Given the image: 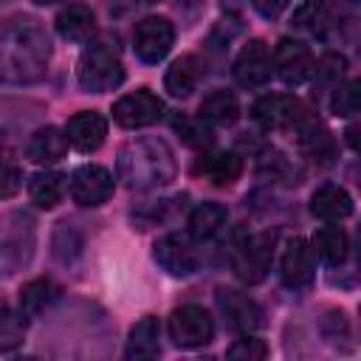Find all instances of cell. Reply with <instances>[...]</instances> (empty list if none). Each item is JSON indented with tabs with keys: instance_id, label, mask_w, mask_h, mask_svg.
<instances>
[{
	"instance_id": "11",
	"label": "cell",
	"mask_w": 361,
	"mask_h": 361,
	"mask_svg": "<svg viewBox=\"0 0 361 361\" xmlns=\"http://www.w3.org/2000/svg\"><path fill=\"white\" fill-rule=\"evenodd\" d=\"M313 248L302 237H290L279 257V276L288 288H307L313 282Z\"/></svg>"
},
{
	"instance_id": "18",
	"label": "cell",
	"mask_w": 361,
	"mask_h": 361,
	"mask_svg": "<svg viewBox=\"0 0 361 361\" xmlns=\"http://www.w3.org/2000/svg\"><path fill=\"white\" fill-rule=\"evenodd\" d=\"M200 76H203L200 59L192 56V54H183V56H178V59L169 65V71H166V76H164V87L169 90V96L186 99V96H192V90L197 87Z\"/></svg>"
},
{
	"instance_id": "34",
	"label": "cell",
	"mask_w": 361,
	"mask_h": 361,
	"mask_svg": "<svg viewBox=\"0 0 361 361\" xmlns=\"http://www.w3.org/2000/svg\"><path fill=\"white\" fill-rule=\"evenodd\" d=\"M251 6L257 8L259 17H265V20H276V17L290 6V0H251Z\"/></svg>"
},
{
	"instance_id": "37",
	"label": "cell",
	"mask_w": 361,
	"mask_h": 361,
	"mask_svg": "<svg viewBox=\"0 0 361 361\" xmlns=\"http://www.w3.org/2000/svg\"><path fill=\"white\" fill-rule=\"evenodd\" d=\"M34 3H39V6H48V3H56V0H34Z\"/></svg>"
},
{
	"instance_id": "7",
	"label": "cell",
	"mask_w": 361,
	"mask_h": 361,
	"mask_svg": "<svg viewBox=\"0 0 361 361\" xmlns=\"http://www.w3.org/2000/svg\"><path fill=\"white\" fill-rule=\"evenodd\" d=\"M161 113H164V102L147 87H138L135 93H127L113 104V121L127 130L149 127L161 118Z\"/></svg>"
},
{
	"instance_id": "15",
	"label": "cell",
	"mask_w": 361,
	"mask_h": 361,
	"mask_svg": "<svg viewBox=\"0 0 361 361\" xmlns=\"http://www.w3.org/2000/svg\"><path fill=\"white\" fill-rule=\"evenodd\" d=\"M195 175L206 178L209 183L214 186H228L240 178L243 172V158L237 152H209V155H200L192 166Z\"/></svg>"
},
{
	"instance_id": "2",
	"label": "cell",
	"mask_w": 361,
	"mask_h": 361,
	"mask_svg": "<svg viewBox=\"0 0 361 361\" xmlns=\"http://www.w3.org/2000/svg\"><path fill=\"white\" fill-rule=\"evenodd\" d=\"M118 178L130 189L164 186L175 178V155L161 138H135L118 152Z\"/></svg>"
},
{
	"instance_id": "22",
	"label": "cell",
	"mask_w": 361,
	"mask_h": 361,
	"mask_svg": "<svg viewBox=\"0 0 361 361\" xmlns=\"http://www.w3.org/2000/svg\"><path fill=\"white\" fill-rule=\"evenodd\" d=\"M197 116L209 124H220V127H228L240 118V102L231 90H212L203 96L200 102V110Z\"/></svg>"
},
{
	"instance_id": "35",
	"label": "cell",
	"mask_w": 361,
	"mask_h": 361,
	"mask_svg": "<svg viewBox=\"0 0 361 361\" xmlns=\"http://www.w3.org/2000/svg\"><path fill=\"white\" fill-rule=\"evenodd\" d=\"M355 135H358V127H350V130H347V144H350L353 149H358V138H355Z\"/></svg>"
},
{
	"instance_id": "5",
	"label": "cell",
	"mask_w": 361,
	"mask_h": 361,
	"mask_svg": "<svg viewBox=\"0 0 361 361\" xmlns=\"http://www.w3.org/2000/svg\"><path fill=\"white\" fill-rule=\"evenodd\" d=\"M310 110L296 99V96H288V93H268L262 99L254 102L251 107V116L259 127L265 130H285V127H296Z\"/></svg>"
},
{
	"instance_id": "36",
	"label": "cell",
	"mask_w": 361,
	"mask_h": 361,
	"mask_svg": "<svg viewBox=\"0 0 361 361\" xmlns=\"http://www.w3.org/2000/svg\"><path fill=\"white\" fill-rule=\"evenodd\" d=\"M240 3H243V0H223L226 8H240Z\"/></svg>"
},
{
	"instance_id": "10",
	"label": "cell",
	"mask_w": 361,
	"mask_h": 361,
	"mask_svg": "<svg viewBox=\"0 0 361 361\" xmlns=\"http://www.w3.org/2000/svg\"><path fill=\"white\" fill-rule=\"evenodd\" d=\"M113 195V175L104 166L85 164L71 175V197L79 206H102Z\"/></svg>"
},
{
	"instance_id": "12",
	"label": "cell",
	"mask_w": 361,
	"mask_h": 361,
	"mask_svg": "<svg viewBox=\"0 0 361 361\" xmlns=\"http://www.w3.org/2000/svg\"><path fill=\"white\" fill-rule=\"evenodd\" d=\"M234 79L243 87H259L271 76V51L262 39H248L234 59Z\"/></svg>"
},
{
	"instance_id": "21",
	"label": "cell",
	"mask_w": 361,
	"mask_h": 361,
	"mask_svg": "<svg viewBox=\"0 0 361 361\" xmlns=\"http://www.w3.org/2000/svg\"><path fill=\"white\" fill-rule=\"evenodd\" d=\"M124 355L127 358H155V355H161V324H158L155 316H144L133 324Z\"/></svg>"
},
{
	"instance_id": "29",
	"label": "cell",
	"mask_w": 361,
	"mask_h": 361,
	"mask_svg": "<svg viewBox=\"0 0 361 361\" xmlns=\"http://www.w3.org/2000/svg\"><path fill=\"white\" fill-rule=\"evenodd\" d=\"M358 79H350L347 85H336L333 87V99H330V110L341 118H350L358 113L361 107V90H358Z\"/></svg>"
},
{
	"instance_id": "32",
	"label": "cell",
	"mask_w": 361,
	"mask_h": 361,
	"mask_svg": "<svg viewBox=\"0 0 361 361\" xmlns=\"http://www.w3.org/2000/svg\"><path fill=\"white\" fill-rule=\"evenodd\" d=\"M23 341V313L14 316L11 310L0 307V350H11Z\"/></svg>"
},
{
	"instance_id": "6",
	"label": "cell",
	"mask_w": 361,
	"mask_h": 361,
	"mask_svg": "<svg viewBox=\"0 0 361 361\" xmlns=\"http://www.w3.org/2000/svg\"><path fill=\"white\" fill-rule=\"evenodd\" d=\"M172 42H175V28L166 17H144L135 25L133 45H135L138 59L147 65H158L169 54Z\"/></svg>"
},
{
	"instance_id": "23",
	"label": "cell",
	"mask_w": 361,
	"mask_h": 361,
	"mask_svg": "<svg viewBox=\"0 0 361 361\" xmlns=\"http://www.w3.org/2000/svg\"><path fill=\"white\" fill-rule=\"evenodd\" d=\"M313 257L324 259L327 265H341L347 259V251H350V240H347V231L338 228V226H324L313 234Z\"/></svg>"
},
{
	"instance_id": "28",
	"label": "cell",
	"mask_w": 361,
	"mask_h": 361,
	"mask_svg": "<svg viewBox=\"0 0 361 361\" xmlns=\"http://www.w3.org/2000/svg\"><path fill=\"white\" fill-rule=\"evenodd\" d=\"M344 71H347V59H344L341 54H324V56L313 65V71H310L313 87H319V90H333V87L341 82Z\"/></svg>"
},
{
	"instance_id": "1",
	"label": "cell",
	"mask_w": 361,
	"mask_h": 361,
	"mask_svg": "<svg viewBox=\"0 0 361 361\" xmlns=\"http://www.w3.org/2000/svg\"><path fill=\"white\" fill-rule=\"evenodd\" d=\"M51 59V42L34 17H11L0 23V82H37Z\"/></svg>"
},
{
	"instance_id": "30",
	"label": "cell",
	"mask_w": 361,
	"mask_h": 361,
	"mask_svg": "<svg viewBox=\"0 0 361 361\" xmlns=\"http://www.w3.org/2000/svg\"><path fill=\"white\" fill-rule=\"evenodd\" d=\"M324 17H327V0H302L293 8L290 25L302 31H316L324 23Z\"/></svg>"
},
{
	"instance_id": "25",
	"label": "cell",
	"mask_w": 361,
	"mask_h": 361,
	"mask_svg": "<svg viewBox=\"0 0 361 361\" xmlns=\"http://www.w3.org/2000/svg\"><path fill=\"white\" fill-rule=\"evenodd\" d=\"M226 206L220 203H200L197 209H192L189 214V234L195 240H212L223 226H226Z\"/></svg>"
},
{
	"instance_id": "8",
	"label": "cell",
	"mask_w": 361,
	"mask_h": 361,
	"mask_svg": "<svg viewBox=\"0 0 361 361\" xmlns=\"http://www.w3.org/2000/svg\"><path fill=\"white\" fill-rule=\"evenodd\" d=\"M271 68L276 71V76L285 82V85H302L305 79H310V71H313V56L307 51L305 42L299 39H290V37H282L271 54Z\"/></svg>"
},
{
	"instance_id": "9",
	"label": "cell",
	"mask_w": 361,
	"mask_h": 361,
	"mask_svg": "<svg viewBox=\"0 0 361 361\" xmlns=\"http://www.w3.org/2000/svg\"><path fill=\"white\" fill-rule=\"evenodd\" d=\"M271 254H274V237L271 234L245 237L240 243V248L234 251V274L248 285L265 279L268 265H271Z\"/></svg>"
},
{
	"instance_id": "4",
	"label": "cell",
	"mask_w": 361,
	"mask_h": 361,
	"mask_svg": "<svg viewBox=\"0 0 361 361\" xmlns=\"http://www.w3.org/2000/svg\"><path fill=\"white\" fill-rule=\"evenodd\" d=\"M214 336V322L200 305H180L169 313V338L178 347H203Z\"/></svg>"
},
{
	"instance_id": "16",
	"label": "cell",
	"mask_w": 361,
	"mask_h": 361,
	"mask_svg": "<svg viewBox=\"0 0 361 361\" xmlns=\"http://www.w3.org/2000/svg\"><path fill=\"white\" fill-rule=\"evenodd\" d=\"M310 214L324 220V223H338V220L353 214V197L347 189H341L336 183L319 186L310 197Z\"/></svg>"
},
{
	"instance_id": "13",
	"label": "cell",
	"mask_w": 361,
	"mask_h": 361,
	"mask_svg": "<svg viewBox=\"0 0 361 361\" xmlns=\"http://www.w3.org/2000/svg\"><path fill=\"white\" fill-rule=\"evenodd\" d=\"M155 262L172 276H189L197 271V254L183 234H164L155 243Z\"/></svg>"
},
{
	"instance_id": "19",
	"label": "cell",
	"mask_w": 361,
	"mask_h": 361,
	"mask_svg": "<svg viewBox=\"0 0 361 361\" xmlns=\"http://www.w3.org/2000/svg\"><path fill=\"white\" fill-rule=\"evenodd\" d=\"M217 305L226 313L228 324L237 327V330H243V333L259 327V322H262L259 319V307L245 293H240V290H220L217 293Z\"/></svg>"
},
{
	"instance_id": "20",
	"label": "cell",
	"mask_w": 361,
	"mask_h": 361,
	"mask_svg": "<svg viewBox=\"0 0 361 361\" xmlns=\"http://www.w3.org/2000/svg\"><path fill=\"white\" fill-rule=\"evenodd\" d=\"M56 34L68 42H85L96 34V17L87 6L73 3L56 14Z\"/></svg>"
},
{
	"instance_id": "14",
	"label": "cell",
	"mask_w": 361,
	"mask_h": 361,
	"mask_svg": "<svg viewBox=\"0 0 361 361\" xmlns=\"http://www.w3.org/2000/svg\"><path fill=\"white\" fill-rule=\"evenodd\" d=\"M65 135H68V144L79 152H96L104 138H107V118L93 113V110H85V113H76L68 118L65 124Z\"/></svg>"
},
{
	"instance_id": "17",
	"label": "cell",
	"mask_w": 361,
	"mask_h": 361,
	"mask_svg": "<svg viewBox=\"0 0 361 361\" xmlns=\"http://www.w3.org/2000/svg\"><path fill=\"white\" fill-rule=\"evenodd\" d=\"M68 152V135L59 127H39L25 144V155L34 164H56Z\"/></svg>"
},
{
	"instance_id": "26",
	"label": "cell",
	"mask_w": 361,
	"mask_h": 361,
	"mask_svg": "<svg viewBox=\"0 0 361 361\" xmlns=\"http://www.w3.org/2000/svg\"><path fill=\"white\" fill-rule=\"evenodd\" d=\"M172 130L180 135V141L192 149H209L214 144V130L200 116H175Z\"/></svg>"
},
{
	"instance_id": "33",
	"label": "cell",
	"mask_w": 361,
	"mask_h": 361,
	"mask_svg": "<svg viewBox=\"0 0 361 361\" xmlns=\"http://www.w3.org/2000/svg\"><path fill=\"white\" fill-rule=\"evenodd\" d=\"M23 186V175L17 166H8V164H0V200L6 197H14Z\"/></svg>"
},
{
	"instance_id": "3",
	"label": "cell",
	"mask_w": 361,
	"mask_h": 361,
	"mask_svg": "<svg viewBox=\"0 0 361 361\" xmlns=\"http://www.w3.org/2000/svg\"><path fill=\"white\" fill-rule=\"evenodd\" d=\"M76 79L87 93H107L124 82L121 56L110 42H96L82 51L76 65Z\"/></svg>"
},
{
	"instance_id": "27",
	"label": "cell",
	"mask_w": 361,
	"mask_h": 361,
	"mask_svg": "<svg viewBox=\"0 0 361 361\" xmlns=\"http://www.w3.org/2000/svg\"><path fill=\"white\" fill-rule=\"evenodd\" d=\"M54 296H56V288H54L51 279H42V276L39 279H31L20 290V313L25 319H34V316H39L54 302Z\"/></svg>"
},
{
	"instance_id": "31",
	"label": "cell",
	"mask_w": 361,
	"mask_h": 361,
	"mask_svg": "<svg viewBox=\"0 0 361 361\" xmlns=\"http://www.w3.org/2000/svg\"><path fill=\"white\" fill-rule=\"evenodd\" d=\"M226 355L237 358V361H262L268 355V344L262 338H257V336H243L226 350Z\"/></svg>"
},
{
	"instance_id": "24",
	"label": "cell",
	"mask_w": 361,
	"mask_h": 361,
	"mask_svg": "<svg viewBox=\"0 0 361 361\" xmlns=\"http://www.w3.org/2000/svg\"><path fill=\"white\" fill-rule=\"evenodd\" d=\"M65 195V175L59 172H37L28 180V197L37 209H54Z\"/></svg>"
},
{
	"instance_id": "38",
	"label": "cell",
	"mask_w": 361,
	"mask_h": 361,
	"mask_svg": "<svg viewBox=\"0 0 361 361\" xmlns=\"http://www.w3.org/2000/svg\"><path fill=\"white\" fill-rule=\"evenodd\" d=\"M138 3H144V6H152V3H158V0H138Z\"/></svg>"
}]
</instances>
